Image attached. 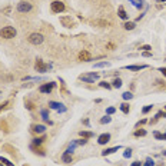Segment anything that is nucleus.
I'll return each instance as SVG.
<instances>
[{
  "label": "nucleus",
  "mask_w": 166,
  "mask_h": 166,
  "mask_svg": "<svg viewBox=\"0 0 166 166\" xmlns=\"http://www.w3.org/2000/svg\"><path fill=\"white\" fill-rule=\"evenodd\" d=\"M106 47H108L109 50H113L115 49V44H113V43H108V46H106Z\"/></svg>",
  "instance_id": "42"
},
{
  "label": "nucleus",
  "mask_w": 166,
  "mask_h": 166,
  "mask_svg": "<svg viewBox=\"0 0 166 166\" xmlns=\"http://www.w3.org/2000/svg\"><path fill=\"white\" fill-rule=\"evenodd\" d=\"M79 135H80L82 138H84V139H89V138H92V136H93V132H87V130H82V132H79Z\"/></svg>",
  "instance_id": "22"
},
{
  "label": "nucleus",
  "mask_w": 166,
  "mask_h": 166,
  "mask_svg": "<svg viewBox=\"0 0 166 166\" xmlns=\"http://www.w3.org/2000/svg\"><path fill=\"white\" fill-rule=\"evenodd\" d=\"M162 1H165V0H162Z\"/></svg>",
  "instance_id": "49"
},
{
  "label": "nucleus",
  "mask_w": 166,
  "mask_h": 166,
  "mask_svg": "<svg viewBox=\"0 0 166 166\" xmlns=\"http://www.w3.org/2000/svg\"><path fill=\"white\" fill-rule=\"evenodd\" d=\"M110 63L109 62H100V63H96L95 65V67H108Z\"/></svg>",
  "instance_id": "32"
},
{
  "label": "nucleus",
  "mask_w": 166,
  "mask_h": 166,
  "mask_svg": "<svg viewBox=\"0 0 166 166\" xmlns=\"http://www.w3.org/2000/svg\"><path fill=\"white\" fill-rule=\"evenodd\" d=\"M108 142H110V135L109 133H102L99 138H98V143L99 145H106Z\"/></svg>",
  "instance_id": "10"
},
{
  "label": "nucleus",
  "mask_w": 166,
  "mask_h": 166,
  "mask_svg": "<svg viewBox=\"0 0 166 166\" xmlns=\"http://www.w3.org/2000/svg\"><path fill=\"white\" fill-rule=\"evenodd\" d=\"M49 108L55 109V110H59V109L63 108V105L62 103H58V102H49Z\"/></svg>",
  "instance_id": "17"
},
{
  "label": "nucleus",
  "mask_w": 166,
  "mask_h": 166,
  "mask_svg": "<svg viewBox=\"0 0 166 166\" xmlns=\"http://www.w3.org/2000/svg\"><path fill=\"white\" fill-rule=\"evenodd\" d=\"M93 25H98V26H100V27H110L112 23L108 22V20H95Z\"/></svg>",
  "instance_id": "13"
},
{
  "label": "nucleus",
  "mask_w": 166,
  "mask_h": 166,
  "mask_svg": "<svg viewBox=\"0 0 166 166\" xmlns=\"http://www.w3.org/2000/svg\"><path fill=\"white\" fill-rule=\"evenodd\" d=\"M25 106H26V109H27V110H33V109H34V103H33V102H30L29 99H25Z\"/></svg>",
  "instance_id": "21"
},
{
  "label": "nucleus",
  "mask_w": 166,
  "mask_h": 166,
  "mask_svg": "<svg viewBox=\"0 0 166 166\" xmlns=\"http://www.w3.org/2000/svg\"><path fill=\"white\" fill-rule=\"evenodd\" d=\"M99 86H100V87H103V89H108V90H110V89H112V84H110V83H108L106 80L100 82V83H99Z\"/></svg>",
  "instance_id": "25"
},
{
  "label": "nucleus",
  "mask_w": 166,
  "mask_h": 166,
  "mask_svg": "<svg viewBox=\"0 0 166 166\" xmlns=\"http://www.w3.org/2000/svg\"><path fill=\"white\" fill-rule=\"evenodd\" d=\"M123 27L126 30H133V29H135V23H133V22H126L123 25Z\"/></svg>",
  "instance_id": "26"
},
{
  "label": "nucleus",
  "mask_w": 166,
  "mask_h": 166,
  "mask_svg": "<svg viewBox=\"0 0 166 166\" xmlns=\"http://www.w3.org/2000/svg\"><path fill=\"white\" fill-rule=\"evenodd\" d=\"M110 120H112V117L109 116V115H106V116H105V117H102V119H100V123H102V124H105V123H109V122H110Z\"/></svg>",
  "instance_id": "30"
},
{
  "label": "nucleus",
  "mask_w": 166,
  "mask_h": 166,
  "mask_svg": "<svg viewBox=\"0 0 166 166\" xmlns=\"http://www.w3.org/2000/svg\"><path fill=\"white\" fill-rule=\"evenodd\" d=\"M32 9H33V6H32V3H29V1L22 0L20 3H17V12H19V13H29Z\"/></svg>",
  "instance_id": "4"
},
{
  "label": "nucleus",
  "mask_w": 166,
  "mask_h": 166,
  "mask_svg": "<svg viewBox=\"0 0 166 166\" xmlns=\"http://www.w3.org/2000/svg\"><path fill=\"white\" fill-rule=\"evenodd\" d=\"M115 112H116V109L115 108H108L106 109V113H108V115H113Z\"/></svg>",
  "instance_id": "37"
},
{
  "label": "nucleus",
  "mask_w": 166,
  "mask_h": 166,
  "mask_svg": "<svg viewBox=\"0 0 166 166\" xmlns=\"http://www.w3.org/2000/svg\"><path fill=\"white\" fill-rule=\"evenodd\" d=\"M117 15H119V17H120V19H123V20H127V19H129V15L126 13V10H124L122 6L117 9Z\"/></svg>",
  "instance_id": "14"
},
{
  "label": "nucleus",
  "mask_w": 166,
  "mask_h": 166,
  "mask_svg": "<svg viewBox=\"0 0 166 166\" xmlns=\"http://www.w3.org/2000/svg\"><path fill=\"white\" fill-rule=\"evenodd\" d=\"M77 59H79L80 62H90V60H92V55L87 52V50H82V52L79 53Z\"/></svg>",
  "instance_id": "9"
},
{
  "label": "nucleus",
  "mask_w": 166,
  "mask_h": 166,
  "mask_svg": "<svg viewBox=\"0 0 166 166\" xmlns=\"http://www.w3.org/2000/svg\"><path fill=\"white\" fill-rule=\"evenodd\" d=\"M123 156H124V158H130V156H132V149H130V148H127V149L124 150Z\"/></svg>",
  "instance_id": "34"
},
{
  "label": "nucleus",
  "mask_w": 166,
  "mask_h": 166,
  "mask_svg": "<svg viewBox=\"0 0 166 166\" xmlns=\"http://www.w3.org/2000/svg\"><path fill=\"white\" fill-rule=\"evenodd\" d=\"M79 79L83 80V82H86V83H95V80L99 79V75H98V73H87V75H80Z\"/></svg>",
  "instance_id": "6"
},
{
  "label": "nucleus",
  "mask_w": 166,
  "mask_h": 166,
  "mask_svg": "<svg viewBox=\"0 0 166 166\" xmlns=\"http://www.w3.org/2000/svg\"><path fill=\"white\" fill-rule=\"evenodd\" d=\"M44 141H46V138H44V136H42V138H34V139H33V143H32V145H34V146H40V145Z\"/></svg>",
  "instance_id": "19"
},
{
  "label": "nucleus",
  "mask_w": 166,
  "mask_h": 166,
  "mask_svg": "<svg viewBox=\"0 0 166 166\" xmlns=\"http://www.w3.org/2000/svg\"><path fill=\"white\" fill-rule=\"evenodd\" d=\"M7 106H9V100H6L4 103H1V105H0V113H1V112H3L4 109L7 108Z\"/></svg>",
  "instance_id": "35"
},
{
  "label": "nucleus",
  "mask_w": 166,
  "mask_h": 166,
  "mask_svg": "<svg viewBox=\"0 0 166 166\" xmlns=\"http://www.w3.org/2000/svg\"><path fill=\"white\" fill-rule=\"evenodd\" d=\"M130 166H142V162H139V160H135Z\"/></svg>",
  "instance_id": "43"
},
{
  "label": "nucleus",
  "mask_w": 166,
  "mask_h": 166,
  "mask_svg": "<svg viewBox=\"0 0 166 166\" xmlns=\"http://www.w3.org/2000/svg\"><path fill=\"white\" fill-rule=\"evenodd\" d=\"M153 165H155L153 159H152V158H148V159H146V162H145V163H143L142 166H153Z\"/></svg>",
  "instance_id": "31"
},
{
  "label": "nucleus",
  "mask_w": 166,
  "mask_h": 166,
  "mask_svg": "<svg viewBox=\"0 0 166 166\" xmlns=\"http://www.w3.org/2000/svg\"><path fill=\"white\" fill-rule=\"evenodd\" d=\"M142 55H143L145 58H150V56H152V53H150V52H143Z\"/></svg>",
  "instance_id": "45"
},
{
  "label": "nucleus",
  "mask_w": 166,
  "mask_h": 166,
  "mask_svg": "<svg viewBox=\"0 0 166 166\" xmlns=\"http://www.w3.org/2000/svg\"><path fill=\"white\" fill-rule=\"evenodd\" d=\"M32 130L36 133H43L46 130V127H44L43 124H33V126H32Z\"/></svg>",
  "instance_id": "15"
},
{
  "label": "nucleus",
  "mask_w": 166,
  "mask_h": 166,
  "mask_svg": "<svg viewBox=\"0 0 166 166\" xmlns=\"http://www.w3.org/2000/svg\"><path fill=\"white\" fill-rule=\"evenodd\" d=\"M27 40H29V43L37 46V44H42V43H43L44 37H43V34L42 33H30L29 34V37H27Z\"/></svg>",
  "instance_id": "2"
},
{
  "label": "nucleus",
  "mask_w": 166,
  "mask_h": 166,
  "mask_svg": "<svg viewBox=\"0 0 166 166\" xmlns=\"http://www.w3.org/2000/svg\"><path fill=\"white\" fill-rule=\"evenodd\" d=\"M153 135H155V138H156V139H160V141H163V135H162V133L155 132V133H153Z\"/></svg>",
  "instance_id": "39"
},
{
  "label": "nucleus",
  "mask_w": 166,
  "mask_h": 166,
  "mask_svg": "<svg viewBox=\"0 0 166 166\" xmlns=\"http://www.w3.org/2000/svg\"><path fill=\"white\" fill-rule=\"evenodd\" d=\"M133 135H135L136 138H141V136H145V135H146V130H145V129H141V130H136Z\"/></svg>",
  "instance_id": "27"
},
{
  "label": "nucleus",
  "mask_w": 166,
  "mask_h": 166,
  "mask_svg": "<svg viewBox=\"0 0 166 166\" xmlns=\"http://www.w3.org/2000/svg\"><path fill=\"white\" fill-rule=\"evenodd\" d=\"M49 67H50V65H46L42 59H37V60H36V63H34V69H36L39 73H46Z\"/></svg>",
  "instance_id": "5"
},
{
  "label": "nucleus",
  "mask_w": 166,
  "mask_h": 166,
  "mask_svg": "<svg viewBox=\"0 0 166 166\" xmlns=\"http://www.w3.org/2000/svg\"><path fill=\"white\" fill-rule=\"evenodd\" d=\"M50 9H52V12L53 13H62V12H65V3L63 1H60V0H55V1H52L50 3Z\"/></svg>",
  "instance_id": "3"
},
{
  "label": "nucleus",
  "mask_w": 166,
  "mask_h": 166,
  "mask_svg": "<svg viewBox=\"0 0 166 166\" xmlns=\"http://www.w3.org/2000/svg\"><path fill=\"white\" fill-rule=\"evenodd\" d=\"M16 34H17L16 29L12 27V26H6V27H3L0 30V37H3V39H13Z\"/></svg>",
  "instance_id": "1"
},
{
  "label": "nucleus",
  "mask_w": 166,
  "mask_h": 166,
  "mask_svg": "<svg viewBox=\"0 0 166 166\" xmlns=\"http://www.w3.org/2000/svg\"><path fill=\"white\" fill-rule=\"evenodd\" d=\"M30 149L34 150V153H39L40 156H44V155H46V153H44V150L42 149V148H39V146H34V145H32V146H30Z\"/></svg>",
  "instance_id": "18"
},
{
  "label": "nucleus",
  "mask_w": 166,
  "mask_h": 166,
  "mask_svg": "<svg viewBox=\"0 0 166 166\" xmlns=\"http://www.w3.org/2000/svg\"><path fill=\"white\" fill-rule=\"evenodd\" d=\"M146 122H148L146 119H142L141 122H138V123H136V127H139V126H142V124H145V123H146Z\"/></svg>",
  "instance_id": "41"
},
{
  "label": "nucleus",
  "mask_w": 166,
  "mask_h": 166,
  "mask_svg": "<svg viewBox=\"0 0 166 166\" xmlns=\"http://www.w3.org/2000/svg\"><path fill=\"white\" fill-rule=\"evenodd\" d=\"M0 162H1L3 165H6V166H15V165H13V163H12V162H10V160H7V159H6V158H3V156L0 158Z\"/></svg>",
  "instance_id": "28"
},
{
  "label": "nucleus",
  "mask_w": 166,
  "mask_h": 166,
  "mask_svg": "<svg viewBox=\"0 0 166 166\" xmlns=\"http://www.w3.org/2000/svg\"><path fill=\"white\" fill-rule=\"evenodd\" d=\"M120 110H122L123 113H129V112H130V106H129V103H122V105H120Z\"/></svg>",
  "instance_id": "23"
},
{
  "label": "nucleus",
  "mask_w": 166,
  "mask_h": 166,
  "mask_svg": "<svg viewBox=\"0 0 166 166\" xmlns=\"http://www.w3.org/2000/svg\"><path fill=\"white\" fill-rule=\"evenodd\" d=\"M119 149H120V146L117 145V146H113V148H109V149H105L103 152H102V155H103V156H108V155H112V153H115V152H117Z\"/></svg>",
  "instance_id": "11"
},
{
  "label": "nucleus",
  "mask_w": 166,
  "mask_h": 166,
  "mask_svg": "<svg viewBox=\"0 0 166 166\" xmlns=\"http://www.w3.org/2000/svg\"><path fill=\"white\" fill-rule=\"evenodd\" d=\"M159 72H162V75L166 77V67H160V69H159Z\"/></svg>",
  "instance_id": "44"
},
{
  "label": "nucleus",
  "mask_w": 166,
  "mask_h": 166,
  "mask_svg": "<svg viewBox=\"0 0 166 166\" xmlns=\"http://www.w3.org/2000/svg\"><path fill=\"white\" fill-rule=\"evenodd\" d=\"M163 139H165V141H166V133H165V135H163Z\"/></svg>",
  "instance_id": "47"
},
{
  "label": "nucleus",
  "mask_w": 166,
  "mask_h": 166,
  "mask_svg": "<svg viewBox=\"0 0 166 166\" xmlns=\"http://www.w3.org/2000/svg\"><path fill=\"white\" fill-rule=\"evenodd\" d=\"M60 23H62V26H65L67 29L75 27V22H73V19L70 16H62L60 17Z\"/></svg>",
  "instance_id": "7"
},
{
  "label": "nucleus",
  "mask_w": 166,
  "mask_h": 166,
  "mask_svg": "<svg viewBox=\"0 0 166 166\" xmlns=\"http://www.w3.org/2000/svg\"><path fill=\"white\" fill-rule=\"evenodd\" d=\"M152 108H153L152 105H148V106H145V108L142 109V113H143V115H146L148 112H150V110H152Z\"/></svg>",
  "instance_id": "33"
},
{
  "label": "nucleus",
  "mask_w": 166,
  "mask_h": 166,
  "mask_svg": "<svg viewBox=\"0 0 166 166\" xmlns=\"http://www.w3.org/2000/svg\"><path fill=\"white\" fill-rule=\"evenodd\" d=\"M112 87H116V89H119V87H122V80L120 79H115L113 82H112Z\"/></svg>",
  "instance_id": "24"
},
{
  "label": "nucleus",
  "mask_w": 166,
  "mask_h": 166,
  "mask_svg": "<svg viewBox=\"0 0 166 166\" xmlns=\"http://www.w3.org/2000/svg\"><path fill=\"white\" fill-rule=\"evenodd\" d=\"M3 12H4V13H7V15H9V13H10V7H6L4 10H3Z\"/></svg>",
  "instance_id": "46"
},
{
  "label": "nucleus",
  "mask_w": 166,
  "mask_h": 166,
  "mask_svg": "<svg viewBox=\"0 0 166 166\" xmlns=\"http://www.w3.org/2000/svg\"><path fill=\"white\" fill-rule=\"evenodd\" d=\"M62 160H63L65 163H72L73 158H72V155H70V153H66V152H65V153L62 155Z\"/></svg>",
  "instance_id": "16"
},
{
  "label": "nucleus",
  "mask_w": 166,
  "mask_h": 166,
  "mask_svg": "<svg viewBox=\"0 0 166 166\" xmlns=\"http://www.w3.org/2000/svg\"><path fill=\"white\" fill-rule=\"evenodd\" d=\"M40 113H42V117H43V120H44L46 123L52 124V122L49 120V113H47V110H44V109H43V110H42Z\"/></svg>",
  "instance_id": "20"
},
{
  "label": "nucleus",
  "mask_w": 166,
  "mask_h": 166,
  "mask_svg": "<svg viewBox=\"0 0 166 166\" xmlns=\"http://www.w3.org/2000/svg\"><path fill=\"white\" fill-rule=\"evenodd\" d=\"M163 155H165V156H166V150H165V152H163Z\"/></svg>",
  "instance_id": "48"
},
{
  "label": "nucleus",
  "mask_w": 166,
  "mask_h": 166,
  "mask_svg": "<svg viewBox=\"0 0 166 166\" xmlns=\"http://www.w3.org/2000/svg\"><path fill=\"white\" fill-rule=\"evenodd\" d=\"M0 127H4L3 130H4V132H7V124H6V122H3V120H1V122H0Z\"/></svg>",
  "instance_id": "40"
},
{
  "label": "nucleus",
  "mask_w": 166,
  "mask_h": 166,
  "mask_svg": "<svg viewBox=\"0 0 166 166\" xmlns=\"http://www.w3.org/2000/svg\"><path fill=\"white\" fill-rule=\"evenodd\" d=\"M146 65H141V66H138V65H132V66H124L126 70H132V72H138V70H142V69H146Z\"/></svg>",
  "instance_id": "12"
},
{
  "label": "nucleus",
  "mask_w": 166,
  "mask_h": 166,
  "mask_svg": "<svg viewBox=\"0 0 166 166\" xmlns=\"http://www.w3.org/2000/svg\"><path fill=\"white\" fill-rule=\"evenodd\" d=\"M122 98H123L124 100H130V99L133 98V95L130 93V92H124L123 95H122Z\"/></svg>",
  "instance_id": "29"
},
{
  "label": "nucleus",
  "mask_w": 166,
  "mask_h": 166,
  "mask_svg": "<svg viewBox=\"0 0 166 166\" xmlns=\"http://www.w3.org/2000/svg\"><path fill=\"white\" fill-rule=\"evenodd\" d=\"M141 49L143 50V52H150V50H152V46H150V44H145V46H142Z\"/></svg>",
  "instance_id": "36"
},
{
  "label": "nucleus",
  "mask_w": 166,
  "mask_h": 166,
  "mask_svg": "<svg viewBox=\"0 0 166 166\" xmlns=\"http://www.w3.org/2000/svg\"><path fill=\"white\" fill-rule=\"evenodd\" d=\"M56 86V83L55 82H50V83H44V84H42L40 87H39V92L40 93H46V95H49L50 92L53 90V87Z\"/></svg>",
  "instance_id": "8"
},
{
  "label": "nucleus",
  "mask_w": 166,
  "mask_h": 166,
  "mask_svg": "<svg viewBox=\"0 0 166 166\" xmlns=\"http://www.w3.org/2000/svg\"><path fill=\"white\" fill-rule=\"evenodd\" d=\"M87 143V141L83 138V139H79V141H76V145H86Z\"/></svg>",
  "instance_id": "38"
}]
</instances>
